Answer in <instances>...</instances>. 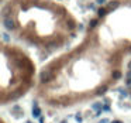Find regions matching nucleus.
I'll return each mask as SVG.
<instances>
[{
  "label": "nucleus",
  "mask_w": 131,
  "mask_h": 123,
  "mask_svg": "<svg viewBox=\"0 0 131 123\" xmlns=\"http://www.w3.org/2000/svg\"><path fill=\"white\" fill-rule=\"evenodd\" d=\"M3 24H4V27H6V30H9V31H13V30L16 28L14 21H13L10 17H6V19L3 20Z\"/></svg>",
  "instance_id": "obj_1"
},
{
  "label": "nucleus",
  "mask_w": 131,
  "mask_h": 123,
  "mask_svg": "<svg viewBox=\"0 0 131 123\" xmlns=\"http://www.w3.org/2000/svg\"><path fill=\"white\" fill-rule=\"evenodd\" d=\"M51 78H52V72L49 71V69L41 72V77H40L41 82H48V81H51Z\"/></svg>",
  "instance_id": "obj_2"
},
{
  "label": "nucleus",
  "mask_w": 131,
  "mask_h": 123,
  "mask_svg": "<svg viewBox=\"0 0 131 123\" xmlns=\"http://www.w3.org/2000/svg\"><path fill=\"white\" fill-rule=\"evenodd\" d=\"M41 115V110L38 106H35V108H33V117H40Z\"/></svg>",
  "instance_id": "obj_3"
},
{
  "label": "nucleus",
  "mask_w": 131,
  "mask_h": 123,
  "mask_svg": "<svg viewBox=\"0 0 131 123\" xmlns=\"http://www.w3.org/2000/svg\"><path fill=\"white\" fill-rule=\"evenodd\" d=\"M125 85L131 86V71H128L127 75H125Z\"/></svg>",
  "instance_id": "obj_4"
},
{
  "label": "nucleus",
  "mask_w": 131,
  "mask_h": 123,
  "mask_svg": "<svg viewBox=\"0 0 131 123\" xmlns=\"http://www.w3.org/2000/svg\"><path fill=\"white\" fill-rule=\"evenodd\" d=\"M93 109L97 110V112H100L101 109H103V105H101L100 102H96V103H93Z\"/></svg>",
  "instance_id": "obj_5"
},
{
  "label": "nucleus",
  "mask_w": 131,
  "mask_h": 123,
  "mask_svg": "<svg viewBox=\"0 0 131 123\" xmlns=\"http://www.w3.org/2000/svg\"><path fill=\"white\" fill-rule=\"evenodd\" d=\"M75 119H76V122H79V123L83 120V119H82V115H80V113H76V115H75Z\"/></svg>",
  "instance_id": "obj_6"
},
{
  "label": "nucleus",
  "mask_w": 131,
  "mask_h": 123,
  "mask_svg": "<svg viewBox=\"0 0 131 123\" xmlns=\"http://www.w3.org/2000/svg\"><path fill=\"white\" fill-rule=\"evenodd\" d=\"M97 13H99V16H100V17L106 16V10H104V9H99V10H97Z\"/></svg>",
  "instance_id": "obj_7"
},
{
  "label": "nucleus",
  "mask_w": 131,
  "mask_h": 123,
  "mask_svg": "<svg viewBox=\"0 0 131 123\" xmlns=\"http://www.w3.org/2000/svg\"><path fill=\"white\" fill-rule=\"evenodd\" d=\"M119 92H120V95H121V98H125V96L128 95V93H127V91H124V89H120Z\"/></svg>",
  "instance_id": "obj_8"
},
{
  "label": "nucleus",
  "mask_w": 131,
  "mask_h": 123,
  "mask_svg": "<svg viewBox=\"0 0 131 123\" xmlns=\"http://www.w3.org/2000/svg\"><path fill=\"white\" fill-rule=\"evenodd\" d=\"M106 91H107V88H106V86H103V88H100V89L97 91V93H100V95H101V93H104Z\"/></svg>",
  "instance_id": "obj_9"
},
{
  "label": "nucleus",
  "mask_w": 131,
  "mask_h": 123,
  "mask_svg": "<svg viewBox=\"0 0 131 123\" xmlns=\"http://www.w3.org/2000/svg\"><path fill=\"white\" fill-rule=\"evenodd\" d=\"M96 24H97V20H92V21H90V27L92 28L96 27Z\"/></svg>",
  "instance_id": "obj_10"
},
{
  "label": "nucleus",
  "mask_w": 131,
  "mask_h": 123,
  "mask_svg": "<svg viewBox=\"0 0 131 123\" xmlns=\"http://www.w3.org/2000/svg\"><path fill=\"white\" fill-rule=\"evenodd\" d=\"M113 77H114V79H119V78H120V72H119V71H116V72L113 74Z\"/></svg>",
  "instance_id": "obj_11"
},
{
  "label": "nucleus",
  "mask_w": 131,
  "mask_h": 123,
  "mask_svg": "<svg viewBox=\"0 0 131 123\" xmlns=\"http://www.w3.org/2000/svg\"><path fill=\"white\" fill-rule=\"evenodd\" d=\"M103 112H110V108H109V105H104V106H103Z\"/></svg>",
  "instance_id": "obj_12"
},
{
  "label": "nucleus",
  "mask_w": 131,
  "mask_h": 123,
  "mask_svg": "<svg viewBox=\"0 0 131 123\" xmlns=\"http://www.w3.org/2000/svg\"><path fill=\"white\" fill-rule=\"evenodd\" d=\"M117 6H119V3H117V2H116V3H111V4H110V9H116Z\"/></svg>",
  "instance_id": "obj_13"
},
{
  "label": "nucleus",
  "mask_w": 131,
  "mask_h": 123,
  "mask_svg": "<svg viewBox=\"0 0 131 123\" xmlns=\"http://www.w3.org/2000/svg\"><path fill=\"white\" fill-rule=\"evenodd\" d=\"M3 40H4V41H9V40H10V38H9V35H7L6 33H3Z\"/></svg>",
  "instance_id": "obj_14"
},
{
  "label": "nucleus",
  "mask_w": 131,
  "mask_h": 123,
  "mask_svg": "<svg viewBox=\"0 0 131 123\" xmlns=\"http://www.w3.org/2000/svg\"><path fill=\"white\" fill-rule=\"evenodd\" d=\"M99 123H109V120H107V119H101Z\"/></svg>",
  "instance_id": "obj_15"
},
{
  "label": "nucleus",
  "mask_w": 131,
  "mask_h": 123,
  "mask_svg": "<svg viewBox=\"0 0 131 123\" xmlns=\"http://www.w3.org/2000/svg\"><path fill=\"white\" fill-rule=\"evenodd\" d=\"M104 2H106V0H97V3H100V4H101V3H104Z\"/></svg>",
  "instance_id": "obj_16"
},
{
  "label": "nucleus",
  "mask_w": 131,
  "mask_h": 123,
  "mask_svg": "<svg viewBox=\"0 0 131 123\" xmlns=\"http://www.w3.org/2000/svg\"><path fill=\"white\" fill-rule=\"evenodd\" d=\"M111 123H121L120 120H114V122H111Z\"/></svg>",
  "instance_id": "obj_17"
},
{
  "label": "nucleus",
  "mask_w": 131,
  "mask_h": 123,
  "mask_svg": "<svg viewBox=\"0 0 131 123\" xmlns=\"http://www.w3.org/2000/svg\"><path fill=\"white\" fill-rule=\"evenodd\" d=\"M61 123H68V120H62V122Z\"/></svg>",
  "instance_id": "obj_18"
},
{
  "label": "nucleus",
  "mask_w": 131,
  "mask_h": 123,
  "mask_svg": "<svg viewBox=\"0 0 131 123\" xmlns=\"http://www.w3.org/2000/svg\"><path fill=\"white\" fill-rule=\"evenodd\" d=\"M128 68H130V71H131V62H130V64H128Z\"/></svg>",
  "instance_id": "obj_19"
}]
</instances>
